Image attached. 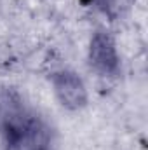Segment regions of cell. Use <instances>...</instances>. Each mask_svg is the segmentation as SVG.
<instances>
[{"label": "cell", "instance_id": "obj_1", "mask_svg": "<svg viewBox=\"0 0 148 150\" xmlns=\"http://www.w3.org/2000/svg\"><path fill=\"white\" fill-rule=\"evenodd\" d=\"M7 150H51V133L37 115L12 108L4 119Z\"/></svg>", "mask_w": 148, "mask_h": 150}, {"label": "cell", "instance_id": "obj_2", "mask_svg": "<svg viewBox=\"0 0 148 150\" xmlns=\"http://www.w3.org/2000/svg\"><path fill=\"white\" fill-rule=\"evenodd\" d=\"M54 94L66 110H82L87 105V89L84 80L72 70H63L52 77Z\"/></svg>", "mask_w": 148, "mask_h": 150}, {"label": "cell", "instance_id": "obj_3", "mask_svg": "<svg viewBox=\"0 0 148 150\" xmlns=\"http://www.w3.org/2000/svg\"><path fill=\"white\" fill-rule=\"evenodd\" d=\"M89 63L101 75L117 74L120 59L117 45L106 32H96L89 44Z\"/></svg>", "mask_w": 148, "mask_h": 150}]
</instances>
